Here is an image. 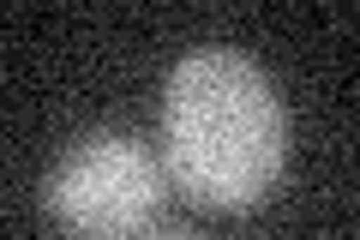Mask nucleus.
I'll use <instances>...</instances> for the list:
<instances>
[{
  "label": "nucleus",
  "instance_id": "1",
  "mask_svg": "<svg viewBox=\"0 0 360 240\" xmlns=\"http://www.w3.org/2000/svg\"><path fill=\"white\" fill-rule=\"evenodd\" d=\"M162 156L174 187L205 210L258 204L288 156L270 78L234 49H193L162 90Z\"/></svg>",
  "mask_w": 360,
  "mask_h": 240
},
{
  "label": "nucleus",
  "instance_id": "2",
  "mask_svg": "<svg viewBox=\"0 0 360 240\" xmlns=\"http://www.w3.org/2000/svg\"><path fill=\"white\" fill-rule=\"evenodd\" d=\"M42 204L66 240H132L162 204V168L132 132H84L42 180Z\"/></svg>",
  "mask_w": 360,
  "mask_h": 240
},
{
  "label": "nucleus",
  "instance_id": "3",
  "mask_svg": "<svg viewBox=\"0 0 360 240\" xmlns=\"http://www.w3.org/2000/svg\"><path fill=\"white\" fill-rule=\"evenodd\" d=\"M168 240H180V234H168Z\"/></svg>",
  "mask_w": 360,
  "mask_h": 240
}]
</instances>
